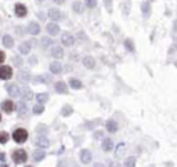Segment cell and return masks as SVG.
I'll list each match as a JSON object with an SVG mask.
<instances>
[{"mask_svg": "<svg viewBox=\"0 0 177 167\" xmlns=\"http://www.w3.org/2000/svg\"><path fill=\"white\" fill-rule=\"evenodd\" d=\"M26 167H32V166H26Z\"/></svg>", "mask_w": 177, "mask_h": 167, "instance_id": "f5cc1de1", "label": "cell"}, {"mask_svg": "<svg viewBox=\"0 0 177 167\" xmlns=\"http://www.w3.org/2000/svg\"><path fill=\"white\" fill-rule=\"evenodd\" d=\"M3 44H4V47H7V49H11V47L14 46L13 37H11L10 35H4L3 36Z\"/></svg>", "mask_w": 177, "mask_h": 167, "instance_id": "44dd1931", "label": "cell"}, {"mask_svg": "<svg viewBox=\"0 0 177 167\" xmlns=\"http://www.w3.org/2000/svg\"><path fill=\"white\" fill-rule=\"evenodd\" d=\"M105 126H107V130H108L109 133H116V131H118V128H119L118 123H116L115 120H108Z\"/></svg>", "mask_w": 177, "mask_h": 167, "instance_id": "e0dca14e", "label": "cell"}, {"mask_svg": "<svg viewBox=\"0 0 177 167\" xmlns=\"http://www.w3.org/2000/svg\"><path fill=\"white\" fill-rule=\"evenodd\" d=\"M50 71H51V73L60 75V73L63 72V65H61L60 62H51V65H50Z\"/></svg>", "mask_w": 177, "mask_h": 167, "instance_id": "2e32d148", "label": "cell"}, {"mask_svg": "<svg viewBox=\"0 0 177 167\" xmlns=\"http://www.w3.org/2000/svg\"><path fill=\"white\" fill-rule=\"evenodd\" d=\"M13 140L17 144H24L28 140V131L24 130V128H17L13 133Z\"/></svg>", "mask_w": 177, "mask_h": 167, "instance_id": "6da1fadb", "label": "cell"}, {"mask_svg": "<svg viewBox=\"0 0 177 167\" xmlns=\"http://www.w3.org/2000/svg\"><path fill=\"white\" fill-rule=\"evenodd\" d=\"M148 167H155V166H154V164H151V166H148Z\"/></svg>", "mask_w": 177, "mask_h": 167, "instance_id": "c3c4849f", "label": "cell"}, {"mask_svg": "<svg viewBox=\"0 0 177 167\" xmlns=\"http://www.w3.org/2000/svg\"><path fill=\"white\" fill-rule=\"evenodd\" d=\"M13 160H14V163H17V164L25 163V162L28 160V155H26V152L22 151V149H17V151L13 152Z\"/></svg>", "mask_w": 177, "mask_h": 167, "instance_id": "7a4b0ae2", "label": "cell"}, {"mask_svg": "<svg viewBox=\"0 0 177 167\" xmlns=\"http://www.w3.org/2000/svg\"><path fill=\"white\" fill-rule=\"evenodd\" d=\"M18 113H20V116H25L26 113H28V108H26L25 102H21L20 106H18Z\"/></svg>", "mask_w": 177, "mask_h": 167, "instance_id": "1f68e13d", "label": "cell"}, {"mask_svg": "<svg viewBox=\"0 0 177 167\" xmlns=\"http://www.w3.org/2000/svg\"><path fill=\"white\" fill-rule=\"evenodd\" d=\"M37 2H43V0H37Z\"/></svg>", "mask_w": 177, "mask_h": 167, "instance_id": "f907efd6", "label": "cell"}, {"mask_svg": "<svg viewBox=\"0 0 177 167\" xmlns=\"http://www.w3.org/2000/svg\"><path fill=\"white\" fill-rule=\"evenodd\" d=\"M51 55L54 57V58H63V57H64L63 47H60V46L53 47V49H51Z\"/></svg>", "mask_w": 177, "mask_h": 167, "instance_id": "9a60e30c", "label": "cell"}, {"mask_svg": "<svg viewBox=\"0 0 177 167\" xmlns=\"http://www.w3.org/2000/svg\"><path fill=\"white\" fill-rule=\"evenodd\" d=\"M85 3L88 8H94L97 6V0H85Z\"/></svg>", "mask_w": 177, "mask_h": 167, "instance_id": "d590c367", "label": "cell"}, {"mask_svg": "<svg viewBox=\"0 0 177 167\" xmlns=\"http://www.w3.org/2000/svg\"><path fill=\"white\" fill-rule=\"evenodd\" d=\"M104 4H105V7L108 8L109 11H111V6H112V0H104Z\"/></svg>", "mask_w": 177, "mask_h": 167, "instance_id": "f35d334b", "label": "cell"}, {"mask_svg": "<svg viewBox=\"0 0 177 167\" xmlns=\"http://www.w3.org/2000/svg\"><path fill=\"white\" fill-rule=\"evenodd\" d=\"M61 42H63L64 46L71 47V46H73V43H75V37H73L71 33H66L65 32L63 35V37H61Z\"/></svg>", "mask_w": 177, "mask_h": 167, "instance_id": "277c9868", "label": "cell"}, {"mask_svg": "<svg viewBox=\"0 0 177 167\" xmlns=\"http://www.w3.org/2000/svg\"><path fill=\"white\" fill-rule=\"evenodd\" d=\"M94 167H105V166H104L102 163H100V162H98V163H94Z\"/></svg>", "mask_w": 177, "mask_h": 167, "instance_id": "f6af8a7d", "label": "cell"}, {"mask_svg": "<svg viewBox=\"0 0 177 167\" xmlns=\"http://www.w3.org/2000/svg\"><path fill=\"white\" fill-rule=\"evenodd\" d=\"M101 147H102V151L104 152H111L114 149V142H112L111 138H105L104 141H102Z\"/></svg>", "mask_w": 177, "mask_h": 167, "instance_id": "7c38bea8", "label": "cell"}, {"mask_svg": "<svg viewBox=\"0 0 177 167\" xmlns=\"http://www.w3.org/2000/svg\"><path fill=\"white\" fill-rule=\"evenodd\" d=\"M2 108H3V111L4 112H7V113H11V112L14 111V102H11V101H4L3 104H2Z\"/></svg>", "mask_w": 177, "mask_h": 167, "instance_id": "d6986e66", "label": "cell"}, {"mask_svg": "<svg viewBox=\"0 0 177 167\" xmlns=\"http://www.w3.org/2000/svg\"><path fill=\"white\" fill-rule=\"evenodd\" d=\"M173 30L174 32H177V20L174 21V24H173Z\"/></svg>", "mask_w": 177, "mask_h": 167, "instance_id": "ee69618b", "label": "cell"}, {"mask_svg": "<svg viewBox=\"0 0 177 167\" xmlns=\"http://www.w3.org/2000/svg\"><path fill=\"white\" fill-rule=\"evenodd\" d=\"M125 149H126V145L123 144V142H121V144L116 147V151H115V156H116V157H121V155L125 152Z\"/></svg>", "mask_w": 177, "mask_h": 167, "instance_id": "4316f807", "label": "cell"}, {"mask_svg": "<svg viewBox=\"0 0 177 167\" xmlns=\"http://www.w3.org/2000/svg\"><path fill=\"white\" fill-rule=\"evenodd\" d=\"M18 80H21V82H24V83H28L31 80L29 72H26V71H21V72L18 73Z\"/></svg>", "mask_w": 177, "mask_h": 167, "instance_id": "7402d4cb", "label": "cell"}, {"mask_svg": "<svg viewBox=\"0 0 177 167\" xmlns=\"http://www.w3.org/2000/svg\"><path fill=\"white\" fill-rule=\"evenodd\" d=\"M136 163H137V159L134 156H129L125 160V167H134Z\"/></svg>", "mask_w": 177, "mask_h": 167, "instance_id": "d4e9b609", "label": "cell"}, {"mask_svg": "<svg viewBox=\"0 0 177 167\" xmlns=\"http://www.w3.org/2000/svg\"><path fill=\"white\" fill-rule=\"evenodd\" d=\"M72 112H73L72 106H71V105H65V106L61 109V115H63V116H69Z\"/></svg>", "mask_w": 177, "mask_h": 167, "instance_id": "f1b7e54d", "label": "cell"}, {"mask_svg": "<svg viewBox=\"0 0 177 167\" xmlns=\"http://www.w3.org/2000/svg\"><path fill=\"white\" fill-rule=\"evenodd\" d=\"M36 145L39 148H49L50 147V141H49V138L44 137V134L43 135H39V137L36 138Z\"/></svg>", "mask_w": 177, "mask_h": 167, "instance_id": "52a82bcc", "label": "cell"}, {"mask_svg": "<svg viewBox=\"0 0 177 167\" xmlns=\"http://www.w3.org/2000/svg\"><path fill=\"white\" fill-rule=\"evenodd\" d=\"M14 64H15L17 66H21V65H22V61H21L20 57H14Z\"/></svg>", "mask_w": 177, "mask_h": 167, "instance_id": "74e56055", "label": "cell"}, {"mask_svg": "<svg viewBox=\"0 0 177 167\" xmlns=\"http://www.w3.org/2000/svg\"><path fill=\"white\" fill-rule=\"evenodd\" d=\"M36 98H37V101H39L40 104H43V102H46L47 99H49V95L47 94H37Z\"/></svg>", "mask_w": 177, "mask_h": 167, "instance_id": "e575fe53", "label": "cell"}, {"mask_svg": "<svg viewBox=\"0 0 177 167\" xmlns=\"http://www.w3.org/2000/svg\"><path fill=\"white\" fill-rule=\"evenodd\" d=\"M125 47H126V50H127V51L134 52V43L131 42L130 39H126L125 40Z\"/></svg>", "mask_w": 177, "mask_h": 167, "instance_id": "4dcf8cb0", "label": "cell"}, {"mask_svg": "<svg viewBox=\"0 0 177 167\" xmlns=\"http://www.w3.org/2000/svg\"><path fill=\"white\" fill-rule=\"evenodd\" d=\"M21 90L18 89V86L17 84H10V86H7V93H8V95L10 97H13V98H17V97H20L21 94Z\"/></svg>", "mask_w": 177, "mask_h": 167, "instance_id": "8992f818", "label": "cell"}, {"mask_svg": "<svg viewBox=\"0 0 177 167\" xmlns=\"http://www.w3.org/2000/svg\"><path fill=\"white\" fill-rule=\"evenodd\" d=\"M18 50H20L21 54H29V51H31V43L29 42L21 43L20 47H18Z\"/></svg>", "mask_w": 177, "mask_h": 167, "instance_id": "ac0fdd59", "label": "cell"}, {"mask_svg": "<svg viewBox=\"0 0 177 167\" xmlns=\"http://www.w3.org/2000/svg\"><path fill=\"white\" fill-rule=\"evenodd\" d=\"M29 62L31 64H36V58H35V57H32V58L29 59Z\"/></svg>", "mask_w": 177, "mask_h": 167, "instance_id": "bcb514c9", "label": "cell"}, {"mask_svg": "<svg viewBox=\"0 0 177 167\" xmlns=\"http://www.w3.org/2000/svg\"><path fill=\"white\" fill-rule=\"evenodd\" d=\"M61 11L57 10V8H51V10L49 11V18L53 21H60L61 20Z\"/></svg>", "mask_w": 177, "mask_h": 167, "instance_id": "4fadbf2b", "label": "cell"}, {"mask_svg": "<svg viewBox=\"0 0 177 167\" xmlns=\"http://www.w3.org/2000/svg\"><path fill=\"white\" fill-rule=\"evenodd\" d=\"M141 11H143L145 18H148V17L151 15V4H150V2H143V4H141Z\"/></svg>", "mask_w": 177, "mask_h": 167, "instance_id": "5bb4252c", "label": "cell"}, {"mask_svg": "<svg viewBox=\"0 0 177 167\" xmlns=\"http://www.w3.org/2000/svg\"><path fill=\"white\" fill-rule=\"evenodd\" d=\"M20 95H22V99H25V101H29V99H32V93H31L28 89L21 90V94Z\"/></svg>", "mask_w": 177, "mask_h": 167, "instance_id": "83f0119b", "label": "cell"}, {"mask_svg": "<svg viewBox=\"0 0 177 167\" xmlns=\"http://www.w3.org/2000/svg\"><path fill=\"white\" fill-rule=\"evenodd\" d=\"M46 29H47V32H49L51 36H56V35H58L60 33V26L57 25L56 22H50L49 25L46 26Z\"/></svg>", "mask_w": 177, "mask_h": 167, "instance_id": "ba28073f", "label": "cell"}, {"mask_svg": "<svg viewBox=\"0 0 177 167\" xmlns=\"http://www.w3.org/2000/svg\"><path fill=\"white\" fill-rule=\"evenodd\" d=\"M54 90L57 93H60V94H66L68 93V87H66V84L64 82H57L54 84Z\"/></svg>", "mask_w": 177, "mask_h": 167, "instance_id": "8fae6325", "label": "cell"}, {"mask_svg": "<svg viewBox=\"0 0 177 167\" xmlns=\"http://www.w3.org/2000/svg\"><path fill=\"white\" fill-rule=\"evenodd\" d=\"M102 135H104V133H102L101 130H100V131H95V133H94V138H100V137H102Z\"/></svg>", "mask_w": 177, "mask_h": 167, "instance_id": "ab89813d", "label": "cell"}, {"mask_svg": "<svg viewBox=\"0 0 177 167\" xmlns=\"http://www.w3.org/2000/svg\"><path fill=\"white\" fill-rule=\"evenodd\" d=\"M109 167H122L119 163H116V162H112V163H109Z\"/></svg>", "mask_w": 177, "mask_h": 167, "instance_id": "b9f144b4", "label": "cell"}, {"mask_svg": "<svg viewBox=\"0 0 177 167\" xmlns=\"http://www.w3.org/2000/svg\"><path fill=\"white\" fill-rule=\"evenodd\" d=\"M4 159H6V157H4V153H3V152H0V160L3 162Z\"/></svg>", "mask_w": 177, "mask_h": 167, "instance_id": "7dc6e473", "label": "cell"}, {"mask_svg": "<svg viewBox=\"0 0 177 167\" xmlns=\"http://www.w3.org/2000/svg\"><path fill=\"white\" fill-rule=\"evenodd\" d=\"M69 84H71V87H72V89H75V90H78V89H80V87H82V82H80V80H78V79H75V77L69 79Z\"/></svg>", "mask_w": 177, "mask_h": 167, "instance_id": "cb8c5ba5", "label": "cell"}, {"mask_svg": "<svg viewBox=\"0 0 177 167\" xmlns=\"http://www.w3.org/2000/svg\"><path fill=\"white\" fill-rule=\"evenodd\" d=\"M72 7H73V11H75V13H78V14L83 13V4L80 3V2H75Z\"/></svg>", "mask_w": 177, "mask_h": 167, "instance_id": "f546056e", "label": "cell"}, {"mask_svg": "<svg viewBox=\"0 0 177 167\" xmlns=\"http://www.w3.org/2000/svg\"><path fill=\"white\" fill-rule=\"evenodd\" d=\"M176 42H177V39H176Z\"/></svg>", "mask_w": 177, "mask_h": 167, "instance_id": "db71d44e", "label": "cell"}, {"mask_svg": "<svg viewBox=\"0 0 177 167\" xmlns=\"http://www.w3.org/2000/svg\"><path fill=\"white\" fill-rule=\"evenodd\" d=\"M36 80H40V82L43 83H50L51 82V76L50 75H40V76H36Z\"/></svg>", "mask_w": 177, "mask_h": 167, "instance_id": "d6a6232c", "label": "cell"}, {"mask_svg": "<svg viewBox=\"0 0 177 167\" xmlns=\"http://www.w3.org/2000/svg\"><path fill=\"white\" fill-rule=\"evenodd\" d=\"M53 2H54V3H57V4H63L65 0H53Z\"/></svg>", "mask_w": 177, "mask_h": 167, "instance_id": "7bdbcfd3", "label": "cell"}, {"mask_svg": "<svg viewBox=\"0 0 177 167\" xmlns=\"http://www.w3.org/2000/svg\"><path fill=\"white\" fill-rule=\"evenodd\" d=\"M8 138H10L8 133H6V131H0V144H6V142L8 141Z\"/></svg>", "mask_w": 177, "mask_h": 167, "instance_id": "836d02e7", "label": "cell"}, {"mask_svg": "<svg viewBox=\"0 0 177 167\" xmlns=\"http://www.w3.org/2000/svg\"><path fill=\"white\" fill-rule=\"evenodd\" d=\"M0 120H2V115H0Z\"/></svg>", "mask_w": 177, "mask_h": 167, "instance_id": "816d5d0a", "label": "cell"}, {"mask_svg": "<svg viewBox=\"0 0 177 167\" xmlns=\"http://www.w3.org/2000/svg\"><path fill=\"white\" fill-rule=\"evenodd\" d=\"M28 32H29L32 36H36V35H39V33H40V26H39V24L31 22L29 25H28Z\"/></svg>", "mask_w": 177, "mask_h": 167, "instance_id": "9c48e42d", "label": "cell"}, {"mask_svg": "<svg viewBox=\"0 0 177 167\" xmlns=\"http://www.w3.org/2000/svg\"><path fill=\"white\" fill-rule=\"evenodd\" d=\"M4 59H6V54L3 51H0V64L4 62Z\"/></svg>", "mask_w": 177, "mask_h": 167, "instance_id": "60d3db41", "label": "cell"}, {"mask_svg": "<svg viewBox=\"0 0 177 167\" xmlns=\"http://www.w3.org/2000/svg\"><path fill=\"white\" fill-rule=\"evenodd\" d=\"M13 76V69L10 66H0V79H3V80H7V79H10Z\"/></svg>", "mask_w": 177, "mask_h": 167, "instance_id": "3957f363", "label": "cell"}, {"mask_svg": "<svg viewBox=\"0 0 177 167\" xmlns=\"http://www.w3.org/2000/svg\"><path fill=\"white\" fill-rule=\"evenodd\" d=\"M2 167H7V166H6V164H3V166H2Z\"/></svg>", "mask_w": 177, "mask_h": 167, "instance_id": "681fc988", "label": "cell"}, {"mask_svg": "<svg viewBox=\"0 0 177 167\" xmlns=\"http://www.w3.org/2000/svg\"><path fill=\"white\" fill-rule=\"evenodd\" d=\"M32 112L35 113V115H40V113H43V112H44V106H43V104H36V105H33Z\"/></svg>", "mask_w": 177, "mask_h": 167, "instance_id": "484cf974", "label": "cell"}, {"mask_svg": "<svg viewBox=\"0 0 177 167\" xmlns=\"http://www.w3.org/2000/svg\"><path fill=\"white\" fill-rule=\"evenodd\" d=\"M51 39H49V37H43L42 39V46L43 47H49V46H51Z\"/></svg>", "mask_w": 177, "mask_h": 167, "instance_id": "8d00e7d4", "label": "cell"}, {"mask_svg": "<svg viewBox=\"0 0 177 167\" xmlns=\"http://www.w3.org/2000/svg\"><path fill=\"white\" fill-rule=\"evenodd\" d=\"M79 157H80V162H82V163L88 164L92 162V152L88 151V149H83V151L80 152V155H79Z\"/></svg>", "mask_w": 177, "mask_h": 167, "instance_id": "5b68a950", "label": "cell"}, {"mask_svg": "<svg viewBox=\"0 0 177 167\" xmlns=\"http://www.w3.org/2000/svg\"><path fill=\"white\" fill-rule=\"evenodd\" d=\"M26 13H28V10H26V7L24 6V4H21V3L15 4V15L17 17L22 18V17L26 15Z\"/></svg>", "mask_w": 177, "mask_h": 167, "instance_id": "30bf717a", "label": "cell"}, {"mask_svg": "<svg viewBox=\"0 0 177 167\" xmlns=\"http://www.w3.org/2000/svg\"><path fill=\"white\" fill-rule=\"evenodd\" d=\"M43 157H46V153H44V151H42V149H36V151L33 152V160L40 162Z\"/></svg>", "mask_w": 177, "mask_h": 167, "instance_id": "603a6c76", "label": "cell"}, {"mask_svg": "<svg viewBox=\"0 0 177 167\" xmlns=\"http://www.w3.org/2000/svg\"><path fill=\"white\" fill-rule=\"evenodd\" d=\"M83 65H85L86 68H88V69H93L94 68V65H95L94 58H93V57H85V58H83Z\"/></svg>", "mask_w": 177, "mask_h": 167, "instance_id": "ffe728a7", "label": "cell"}]
</instances>
